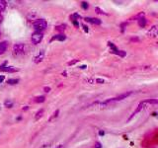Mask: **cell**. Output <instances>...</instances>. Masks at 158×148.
I'll return each mask as SVG.
<instances>
[{
    "mask_svg": "<svg viewBox=\"0 0 158 148\" xmlns=\"http://www.w3.org/2000/svg\"><path fill=\"white\" fill-rule=\"evenodd\" d=\"M145 105H146V101H144V102H141V103H139V105H138V107L137 108V110H135V111L132 113V115H130V117L129 118V120H132V118L133 117H135V115H137V114H138V113H139V112L141 111V110L143 109V108H144V106H145Z\"/></svg>",
    "mask_w": 158,
    "mask_h": 148,
    "instance_id": "5",
    "label": "cell"
},
{
    "mask_svg": "<svg viewBox=\"0 0 158 148\" xmlns=\"http://www.w3.org/2000/svg\"><path fill=\"white\" fill-rule=\"evenodd\" d=\"M4 105H5V107H6V108H12L13 107V103L11 101H5Z\"/></svg>",
    "mask_w": 158,
    "mask_h": 148,
    "instance_id": "17",
    "label": "cell"
},
{
    "mask_svg": "<svg viewBox=\"0 0 158 148\" xmlns=\"http://www.w3.org/2000/svg\"><path fill=\"white\" fill-rule=\"evenodd\" d=\"M7 45H8L7 42H0V55H3V53L6 52Z\"/></svg>",
    "mask_w": 158,
    "mask_h": 148,
    "instance_id": "10",
    "label": "cell"
},
{
    "mask_svg": "<svg viewBox=\"0 0 158 148\" xmlns=\"http://www.w3.org/2000/svg\"><path fill=\"white\" fill-rule=\"evenodd\" d=\"M158 101L156 99H154V100H147L146 101V104H157Z\"/></svg>",
    "mask_w": 158,
    "mask_h": 148,
    "instance_id": "20",
    "label": "cell"
},
{
    "mask_svg": "<svg viewBox=\"0 0 158 148\" xmlns=\"http://www.w3.org/2000/svg\"><path fill=\"white\" fill-rule=\"evenodd\" d=\"M43 57H45V52H43V50H41L39 55L35 57V63H40L41 61H43Z\"/></svg>",
    "mask_w": 158,
    "mask_h": 148,
    "instance_id": "7",
    "label": "cell"
},
{
    "mask_svg": "<svg viewBox=\"0 0 158 148\" xmlns=\"http://www.w3.org/2000/svg\"><path fill=\"white\" fill-rule=\"evenodd\" d=\"M78 60H79V59H74V60H72V61H69L68 65H73V64H75L76 62H78Z\"/></svg>",
    "mask_w": 158,
    "mask_h": 148,
    "instance_id": "21",
    "label": "cell"
},
{
    "mask_svg": "<svg viewBox=\"0 0 158 148\" xmlns=\"http://www.w3.org/2000/svg\"><path fill=\"white\" fill-rule=\"evenodd\" d=\"M58 114H59V111H58V110H56V111L54 112L53 114V117H51V118H50V122H51V120H53L54 118H56V117H58Z\"/></svg>",
    "mask_w": 158,
    "mask_h": 148,
    "instance_id": "18",
    "label": "cell"
},
{
    "mask_svg": "<svg viewBox=\"0 0 158 148\" xmlns=\"http://www.w3.org/2000/svg\"><path fill=\"white\" fill-rule=\"evenodd\" d=\"M19 82L18 79H8L7 80V83L10 85H14V84H17V83Z\"/></svg>",
    "mask_w": 158,
    "mask_h": 148,
    "instance_id": "15",
    "label": "cell"
},
{
    "mask_svg": "<svg viewBox=\"0 0 158 148\" xmlns=\"http://www.w3.org/2000/svg\"><path fill=\"white\" fill-rule=\"evenodd\" d=\"M148 36L151 37V38H156L157 37V34H158V31H157V27L156 26H153L151 27L150 30L148 31Z\"/></svg>",
    "mask_w": 158,
    "mask_h": 148,
    "instance_id": "6",
    "label": "cell"
},
{
    "mask_svg": "<svg viewBox=\"0 0 158 148\" xmlns=\"http://www.w3.org/2000/svg\"><path fill=\"white\" fill-rule=\"evenodd\" d=\"M45 100H46L45 96H40V97L35 98V102H36V103H43V102H45Z\"/></svg>",
    "mask_w": 158,
    "mask_h": 148,
    "instance_id": "14",
    "label": "cell"
},
{
    "mask_svg": "<svg viewBox=\"0 0 158 148\" xmlns=\"http://www.w3.org/2000/svg\"><path fill=\"white\" fill-rule=\"evenodd\" d=\"M96 82H98V83H104V80H103V79H96Z\"/></svg>",
    "mask_w": 158,
    "mask_h": 148,
    "instance_id": "26",
    "label": "cell"
},
{
    "mask_svg": "<svg viewBox=\"0 0 158 148\" xmlns=\"http://www.w3.org/2000/svg\"><path fill=\"white\" fill-rule=\"evenodd\" d=\"M6 1H3V0H0V12L4 11L5 9H6Z\"/></svg>",
    "mask_w": 158,
    "mask_h": 148,
    "instance_id": "13",
    "label": "cell"
},
{
    "mask_svg": "<svg viewBox=\"0 0 158 148\" xmlns=\"http://www.w3.org/2000/svg\"><path fill=\"white\" fill-rule=\"evenodd\" d=\"M86 67H87L86 65H82V66H80V68H81V69H85Z\"/></svg>",
    "mask_w": 158,
    "mask_h": 148,
    "instance_id": "31",
    "label": "cell"
},
{
    "mask_svg": "<svg viewBox=\"0 0 158 148\" xmlns=\"http://www.w3.org/2000/svg\"><path fill=\"white\" fill-rule=\"evenodd\" d=\"M138 26L141 27V28H144L146 26V19L142 17L138 19Z\"/></svg>",
    "mask_w": 158,
    "mask_h": 148,
    "instance_id": "12",
    "label": "cell"
},
{
    "mask_svg": "<svg viewBox=\"0 0 158 148\" xmlns=\"http://www.w3.org/2000/svg\"><path fill=\"white\" fill-rule=\"evenodd\" d=\"M118 55H120V56H125V55H126V52H122V50H119Z\"/></svg>",
    "mask_w": 158,
    "mask_h": 148,
    "instance_id": "22",
    "label": "cell"
},
{
    "mask_svg": "<svg viewBox=\"0 0 158 148\" xmlns=\"http://www.w3.org/2000/svg\"><path fill=\"white\" fill-rule=\"evenodd\" d=\"M43 110H40L39 112L37 113V115H36V120H39L40 118H42L43 117Z\"/></svg>",
    "mask_w": 158,
    "mask_h": 148,
    "instance_id": "16",
    "label": "cell"
},
{
    "mask_svg": "<svg viewBox=\"0 0 158 148\" xmlns=\"http://www.w3.org/2000/svg\"><path fill=\"white\" fill-rule=\"evenodd\" d=\"M83 28H84V30H85V32H88V28H87L86 26H83Z\"/></svg>",
    "mask_w": 158,
    "mask_h": 148,
    "instance_id": "30",
    "label": "cell"
},
{
    "mask_svg": "<svg viewBox=\"0 0 158 148\" xmlns=\"http://www.w3.org/2000/svg\"><path fill=\"white\" fill-rule=\"evenodd\" d=\"M33 26H34V28L36 29L37 31H42V30H45L47 28L48 23L45 19H38V20L34 21Z\"/></svg>",
    "mask_w": 158,
    "mask_h": 148,
    "instance_id": "1",
    "label": "cell"
},
{
    "mask_svg": "<svg viewBox=\"0 0 158 148\" xmlns=\"http://www.w3.org/2000/svg\"><path fill=\"white\" fill-rule=\"evenodd\" d=\"M99 134H100V135H104V134H105V133H104V131H102V130H100V131H99Z\"/></svg>",
    "mask_w": 158,
    "mask_h": 148,
    "instance_id": "29",
    "label": "cell"
},
{
    "mask_svg": "<svg viewBox=\"0 0 158 148\" xmlns=\"http://www.w3.org/2000/svg\"><path fill=\"white\" fill-rule=\"evenodd\" d=\"M96 10H97V11H98V13H100V14H102V13H104V12L102 11V10H100L99 8H96Z\"/></svg>",
    "mask_w": 158,
    "mask_h": 148,
    "instance_id": "27",
    "label": "cell"
},
{
    "mask_svg": "<svg viewBox=\"0 0 158 148\" xmlns=\"http://www.w3.org/2000/svg\"><path fill=\"white\" fill-rule=\"evenodd\" d=\"M43 34L40 33V32H35L34 34L32 35V38H31V41L34 45H38L42 42L43 40Z\"/></svg>",
    "mask_w": 158,
    "mask_h": 148,
    "instance_id": "4",
    "label": "cell"
},
{
    "mask_svg": "<svg viewBox=\"0 0 158 148\" xmlns=\"http://www.w3.org/2000/svg\"><path fill=\"white\" fill-rule=\"evenodd\" d=\"M2 21H3V16H2L1 14H0V24L2 23Z\"/></svg>",
    "mask_w": 158,
    "mask_h": 148,
    "instance_id": "28",
    "label": "cell"
},
{
    "mask_svg": "<svg viewBox=\"0 0 158 148\" xmlns=\"http://www.w3.org/2000/svg\"><path fill=\"white\" fill-rule=\"evenodd\" d=\"M25 50H26V47L24 44H16L14 45V47H13V53L16 55H23V53L25 52Z\"/></svg>",
    "mask_w": 158,
    "mask_h": 148,
    "instance_id": "3",
    "label": "cell"
},
{
    "mask_svg": "<svg viewBox=\"0 0 158 148\" xmlns=\"http://www.w3.org/2000/svg\"><path fill=\"white\" fill-rule=\"evenodd\" d=\"M0 71H3V72H15L17 71V69L13 66H3V67H0Z\"/></svg>",
    "mask_w": 158,
    "mask_h": 148,
    "instance_id": "8",
    "label": "cell"
},
{
    "mask_svg": "<svg viewBox=\"0 0 158 148\" xmlns=\"http://www.w3.org/2000/svg\"><path fill=\"white\" fill-rule=\"evenodd\" d=\"M56 148H63V145H62V144H60V145H58V146L56 147Z\"/></svg>",
    "mask_w": 158,
    "mask_h": 148,
    "instance_id": "32",
    "label": "cell"
},
{
    "mask_svg": "<svg viewBox=\"0 0 158 148\" xmlns=\"http://www.w3.org/2000/svg\"><path fill=\"white\" fill-rule=\"evenodd\" d=\"M102 146H101V143L100 142H96V143H95V148H101Z\"/></svg>",
    "mask_w": 158,
    "mask_h": 148,
    "instance_id": "23",
    "label": "cell"
},
{
    "mask_svg": "<svg viewBox=\"0 0 158 148\" xmlns=\"http://www.w3.org/2000/svg\"><path fill=\"white\" fill-rule=\"evenodd\" d=\"M3 80H4V76L3 75H0V83L3 82Z\"/></svg>",
    "mask_w": 158,
    "mask_h": 148,
    "instance_id": "25",
    "label": "cell"
},
{
    "mask_svg": "<svg viewBox=\"0 0 158 148\" xmlns=\"http://www.w3.org/2000/svg\"><path fill=\"white\" fill-rule=\"evenodd\" d=\"M132 92H127V93H124V94H122V95H120V96H118V97H115V98H112V99H110V100L105 101L102 105H103V106H105V105H107V104H109V103H113V102L122 101V100H124V99H127V97L130 96V95H132Z\"/></svg>",
    "mask_w": 158,
    "mask_h": 148,
    "instance_id": "2",
    "label": "cell"
},
{
    "mask_svg": "<svg viewBox=\"0 0 158 148\" xmlns=\"http://www.w3.org/2000/svg\"><path fill=\"white\" fill-rule=\"evenodd\" d=\"M85 20L87 22L91 23V24H95V25H100L101 24V20L100 19H97V18H90V17H86Z\"/></svg>",
    "mask_w": 158,
    "mask_h": 148,
    "instance_id": "9",
    "label": "cell"
},
{
    "mask_svg": "<svg viewBox=\"0 0 158 148\" xmlns=\"http://www.w3.org/2000/svg\"><path fill=\"white\" fill-rule=\"evenodd\" d=\"M43 90H45V92H50L51 88L50 87H45V88H43Z\"/></svg>",
    "mask_w": 158,
    "mask_h": 148,
    "instance_id": "24",
    "label": "cell"
},
{
    "mask_svg": "<svg viewBox=\"0 0 158 148\" xmlns=\"http://www.w3.org/2000/svg\"><path fill=\"white\" fill-rule=\"evenodd\" d=\"M66 39V37L64 36V35H62V34H59V35H56V36H54L53 39H51V42L53 41H64V40Z\"/></svg>",
    "mask_w": 158,
    "mask_h": 148,
    "instance_id": "11",
    "label": "cell"
},
{
    "mask_svg": "<svg viewBox=\"0 0 158 148\" xmlns=\"http://www.w3.org/2000/svg\"><path fill=\"white\" fill-rule=\"evenodd\" d=\"M81 6H82V8H83L84 10H87V9H88V7H89V5H88V3H87V2H82Z\"/></svg>",
    "mask_w": 158,
    "mask_h": 148,
    "instance_id": "19",
    "label": "cell"
}]
</instances>
